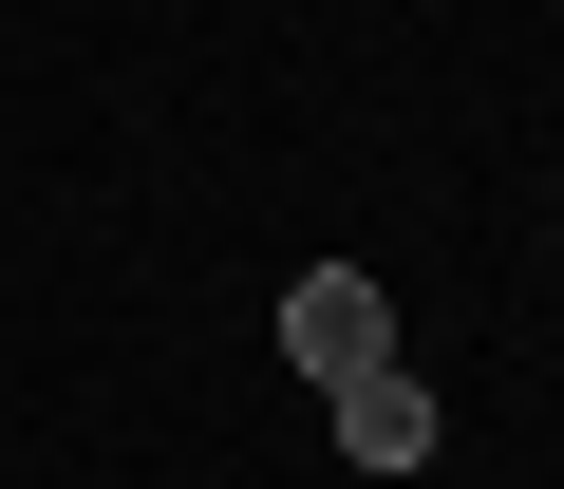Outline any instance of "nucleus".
Listing matches in <instances>:
<instances>
[{
    "instance_id": "2",
    "label": "nucleus",
    "mask_w": 564,
    "mask_h": 489,
    "mask_svg": "<svg viewBox=\"0 0 564 489\" xmlns=\"http://www.w3.org/2000/svg\"><path fill=\"white\" fill-rule=\"evenodd\" d=\"M339 452H358V470H433V395H414L395 358H377V377H339Z\"/></svg>"
},
{
    "instance_id": "1",
    "label": "nucleus",
    "mask_w": 564,
    "mask_h": 489,
    "mask_svg": "<svg viewBox=\"0 0 564 489\" xmlns=\"http://www.w3.org/2000/svg\"><path fill=\"white\" fill-rule=\"evenodd\" d=\"M282 358L339 395V377H377V358H395V302H377L358 264H302V283H282Z\"/></svg>"
}]
</instances>
